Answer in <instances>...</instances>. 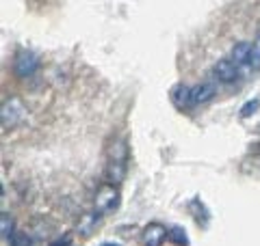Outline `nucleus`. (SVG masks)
Returning <instances> with one entry per match:
<instances>
[{
	"mask_svg": "<svg viewBox=\"0 0 260 246\" xmlns=\"http://www.w3.org/2000/svg\"><path fill=\"white\" fill-rule=\"evenodd\" d=\"M141 240H143V246H162L165 240H169V229L162 223H158V220H152V223L143 227Z\"/></svg>",
	"mask_w": 260,
	"mask_h": 246,
	"instance_id": "20e7f679",
	"label": "nucleus"
},
{
	"mask_svg": "<svg viewBox=\"0 0 260 246\" xmlns=\"http://www.w3.org/2000/svg\"><path fill=\"white\" fill-rule=\"evenodd\" d=\"M215 76L219 82H223V85H230V82H234L239 78V67L232 63V59H221V61H217L215 65Z\"/></svg>",
	"mask_w": 260,
	"mask_h": 246,
	"instance_id": "39448f33",
	"label": "nucleus"
},
{
	"mask_svg": "<svg viewBox=\"0 0 260 246\" xmlns=\"http://www.w3.org/2000/svg\"><path fill=\"white\" fill-rule=\"evenodd\" d=\"M9 246H32V237L26 231H15L9 240Z\"/></svg>",
	"mask_w": 260,
	"mask_h": 246,
	"instance_id": "dca6fc26",
	"label": "nucleus"
},
{
	"mask_svg": "<svg viewBox=\"0 0 260 246\" xmlns=\"http://www.w3.org/2000/svg\"><path fill=\"white\" fill-rule=\"evenodd\" d=\"M217 95V87L213 82H202V85L191 89V106H202L208 104Z\"/></svg>",
	"mask_w": 260,
	"mask_h": 246,
	"instance_id": "423d86ee",
	"label": "nucleus"
},
{
	"mask_svg": "<svg viewBox=\"0 0 260 246\" xmlns=\"http://www.w3.org/2000/svg\"><path fill=\"white\" fill-rule=\"evenodd\" d=\"M251 67H260V35L254 39V54H251Z\"/></svg>",
	"mask_w": 260,
	"mask_h": 246,
	"instance_id": "f3484780",
	"label": "nucleus"
},
{
	"mask_svg": "<svg viewBox=\"0 0 260 246\" xmlns=\"http://www.w3.org/2000/svg\"><path fill=\"white\" fill-rule=\"evenodd\" d=\"M0 233H3V240H7V242H9L15 233V223H13V216L9 212L0 214Z\"/></svg>",
	"mask_w": 260,
	"mask_h": 246,
	"instance_id": "ddd939ff",
	"label": "nucleus"
},
{
	"mask_svg": "<svg viewBox=\"0 0 260 246\" xmlns=\"http://www.w3.org/2000/svg\"><path fill=\"white\" fill-rule=\"evenodd\" d=\"M100 220H102V212H98V210H91V212H87V214H83L78 220V235L89 237L95 231V227L100 225Z\"/></svg>",
	"mask_w": 260,
	"mask_h": 246,
	"instance_id": "0eeeda50",
	"label": "nucleus"
},
{
	"mask_svg": "<svg viewBox=\"0 0 260 246\" xmlns=\"http://www.w3.org/2000/svg\"><path fill=\"white\" fill-rule=\"evenodd\" d=\"M100 246H121V244H117V242H104V244H100Z\"/></svg>",
	"mask_w": 260,
	"mask_h": 246,
	"instance_id": "6ab92c4d",
	"label": "nucleus"
},
{
	"mask_svg": "<svg viewBox=\"0 0 260 246\" xmlns=\"http://www.w3.org/2000/svg\"><path fill=\"white\" fill-rule=\"evenodd\" d=\"M189 210L193 212V218H195V223L198 225H202V227H206L208 225V210H206V205L202 203L200 199H193L191 203H189Z\"/></svg>",
	"mask_w": 260,
	"mask_h": 246,
	"instance_id": "f8f14e48",
	"label": "nucleus"
},
{
	"mask_svg": "<svg viewBox=\"0 0 260 246\" xmlns=\"http://www.w3.org/2000/svg\"><path fill=\"white\" fill-rule=\"evenodd\" d=\"M258 108H260V100H258V97H254V100H249V102H245V104L241 106L239 117H241V119H249V117H254V114L258 112Z\"/></svg>",
	"mask_w": 260,
	"mask_h": 246,
	"instance_id": "2eb2a0df",
	"label": "nucleus"
},
{
	"mask_svg": "<svg viewBox=\"0 0 260 246\" xmlns=\"http://www.w3.org/2000/svg\"><path fill=\"white\" fill-rule=\"evenodd\" d=\"M109 162H128V145L124 138H115L109 147Z\"/></svg>",
	"mask_w": 260,
	"mask_h": 246,
	"instance_id": "9b49d317",
	"label": "nucleus"
},
{
	"mask_svg": "<svg viewBox=\"0 0 260 246\" xmlns=\"http://www.w3.org/2000/svg\"><path fill=\"white\" fill-rule=\"evenodd\" d=\"M70 244H72V235H70V233H65V235H63V240L59 237V240H54L50 246H70Z\"/></svg>",
	"mask_w": 260,
	"mask_h": 246,
	"instance_id": "a211bd4d",
	"label": "nucleus"
},
{
	"mask_svg": "<svg viewBox=\"0 0 260 246\" xmlns=\"http://www.w3.org/2000/svg\"><path fill=\"white\" fill-rule=\"evenodd\" d=\"M39 69V56L30 50H20L13 59V73L18 78H30Z\"/></svg>",
	"mask_w": 260,
	"mask_h": 246,
	"instance_id": "7ed1b4c3",
	"label": "nucleus"
},
{
	"mask_svg": "<svg viewBox=\"0 0 260 246\" xmlns=\"http://www.w3.org/2000/svg\"><path fill=\"white\" fill-rule=\"evenodd\" d=\"M26 106L20 97H9L5 104H3V110H0V121H3V128L5 130H11L15 126L26 119Z\"/></svg>",
	"mask_w": 260,
	"mask_h": 246,
	"instance_id": "f257e3e1",
	"label": "nucleus"
},
{
	"mask_svg": "<svg viewBox=\"0 0 260 246\" xmlns=\"http://www.w3.org/2000/svg\"><path fill=\"white\" fill-rule=\"evenodd\" d=\"M119 190H117V186H113V184H104L100 186V190L95 192V210L98 212H102V214H107V212H115L119 208Z\"/></svg>",
	"mask_w": 260,
	"mask_h": 246,
	"instance_id": "f03ea898",
	"label": "nucleus"
},
{
	"mask_svg": "<svg viewBox=\"0 0 260 246\" xmlns=\"http://www.w3.org/2000/svg\"><path fill=\"white\" fill-rule=\"evenodd\" d=\"M169 242L176 246H189V237L182 227H169Z\"/></svg>",
	"mask_w": 260,
	"mask_h": 246,
	"instance_id": "4468645a",
	"label": "nucleus"
},
{
	"mask_svg": "<svg viewBox=\"0 0 260 246\" xmlns=\"http://www.w3.org/2000/svg\"><path fill=\"white\" fill-rule=\"evenodd\" d=\"M172 102L178 110H186V108H191V87H186V85H178L174 87V91H172Z\"/></svg>",
	"mask_w": 260,
	"mask_h": 246,
	"instance_id": "9d476101",
	"label": "nucleus"
},
{
	"mask_svg": "<svg viewBox=\"0 0 260 246\" xmlns=\"http://www.w3.org/2000/svg\"><path fill=\"white\" fill-rule=\"evenodd\" d=\"M126 173H128V162H109L107 164V179L113 186H119L124 182Z\"/></svg>",
	"mask_w": 260,
	"mask_h": 246,
	"instance_id": "1a4fd4ad",
	"label": "nucleus"
},
{
	"mask_svg": "<svg viewBox=\"0 0 260 246\" xmlns=\"http://www.w3.org/2000/svg\"><path fill=\"white\" fill-rule=\"evenodd\" d=\"M251 54H254V44L249 41H239L232 48V63L241 67V65H251Z\"/></svg>",
	"mask_w": 260,
	"mask_h": 246,
	"instance_id": "6e6552de",
	"label": "nucleus"
}]
</instances>
